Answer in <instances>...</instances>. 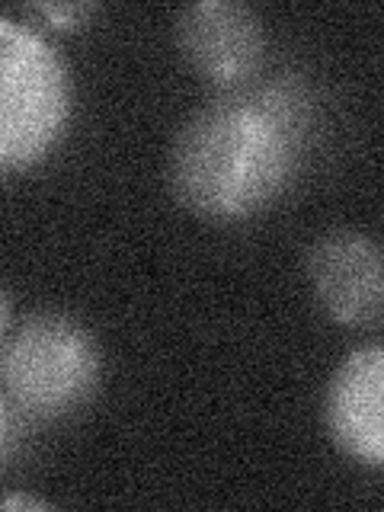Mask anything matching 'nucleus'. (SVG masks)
Masks as SVG:
<instances>
[{
	"mask_svg": "<svg viewBox=\"0 0 384 512\" xmlns=\"http://www.w3.org/2000/svg\"><path fill=\"white\" fill-rule=\"evenodd\" d=\"M330 439L352 461L381 471L384 464V349H352L330 378L324 397Z\"/></svg>",
	"mask_w": 384,
	"mask_h": 512,
	"instance_id": "423d86ee",
	"label": "nucleus"
},
{
	"mask_svg": "<svg viewBox=\"0 0 384 512\" xmlns=\"http://www.w3.org/2000/svg\"><path fill=\"white\" fill-rule=\"evenodd\" d=\"M304 138L308 96L295 84L231 90L176 132L170 189L199 218H250L295 180Z\"/></svg>",
	"mask_w": 384,
	"mask_h": 512,
	"instance_id": "f257e3e1",
	"label": "nucleus"
},
{
	"mask_svg": "<svg viewBox=\"0 0 384 512\" xmlns=\"http://www.w3.org/2000/svg\"><path fill=\"white\" fill-rule=\"evenodd\" d=\"M96 7L93 4H84V0H77V4H29L26 13L29 16H39L45 26H58V29H77L84 26V20L93 13Z\"/></svg>",
	"mask_w": 384,
	"mask_h": 512,
	"instance_id": "0eeeda50",
	"label": "nucleus"
},
{
	"mask_svg": "<svg viewBox=\"0 0 384 512\" xmlns=\"http://www.w3.org/2000/svg\"><path fill=\"white\" fill-rule=\"evenodd\" d=\"M71 119V77L58 48L36 29L0 16V173L48 157Z\"/></svg>",
	"mask_w": 384,
	"mask_h": 512,
	"instance_id": "f03ea898",
	"label": "nucleus"
},
{
	"mask_svg": "<svg viewBox=\"0 0 384 512\" xmlns=\"http://www.w3.org/2000/svg\"><path fill=\"white\" fill-rule=\"evenodd\" d=\"M7 324H10V301L4 295V288H0V336L7 333Z\"/></svg>",
	"mask_w": 384,
	"mask_h": 512,
	"instance_id": "9d476101",
	"label": "nucleus"
},
{
	"mask_svg": "<svg viewBox=\"0 0 384 512\" xmlns=\"http://www.w3.org/2000/svg\"><path fill=\"white\" fill-rule=\"evenodd\" d=\"M7 436H10V410H7V400L0 397V452H4Z\"/></svg>",
	"mask_w": 384,
	"mask_h": 512,
	"instance_id": "1a4fd4ad",
	"label": "nucleus"
},
{
	"mask_svg": "<svg viewBox=\"0 0 384 512\" xmlns=\"http://www.w3.org/2000/svg\"><path fill=\"white\" fill-rule=\"evenodd\" d=\"M42 500H32V496H10V500H0V509H42Z\"/></svg>",
	"mask_w": 384,
	"mask_h": 512,
	"instance_id": "6e6552de",
	"label": "nucleus"
},
{
	"mask_svg": "<svg viewBox=\"0 0 384 512\" xmlns=\"http://www.w3.org/2000/svg\"><path fill=\"white\" fill-rule=\"evenodd\" d=\"M176 45L189 68L208 84L240 90L263 64L266 29L247 4L199 0L176 16Z\"/></svg>",
	"mask_w": 384,
	"mask_h": 512,
	"instance_id": "20e7f679",
	"label": "nucleus"
},
{
	"mask_svg": "<svg viewBox=\"0 0 384 512\" xmlns=\"http://www.w3.org/2000/svg\"><path fill=\"white\" fill-rule=\"evenodd\" d=\"M308 279L336 324L372 327L381 320V250L368 234H324L308 253Z\"/></svg>",
	"mask_w": 384,
	"mask_h": 512,
	"instance_id": "39448f33",
	"label": "nucleus"
},
{
	"mask_svg": "<svg viewBox=\"0 0 384 512\" xmlns=\"http://www.w3.org/2000/svg\"><path fill=\"white\" fill-rule=\"evenodd\" d=\"M100 349L68 314H36L0 352V381L32 416H61L80 407L100 381Z\"/></svg>",
	"mask_w": 384,
	"mask_h": 512,
	"instance_id": "7ed1b4c3",
	"label": "nucleus"
}]
</instances>
